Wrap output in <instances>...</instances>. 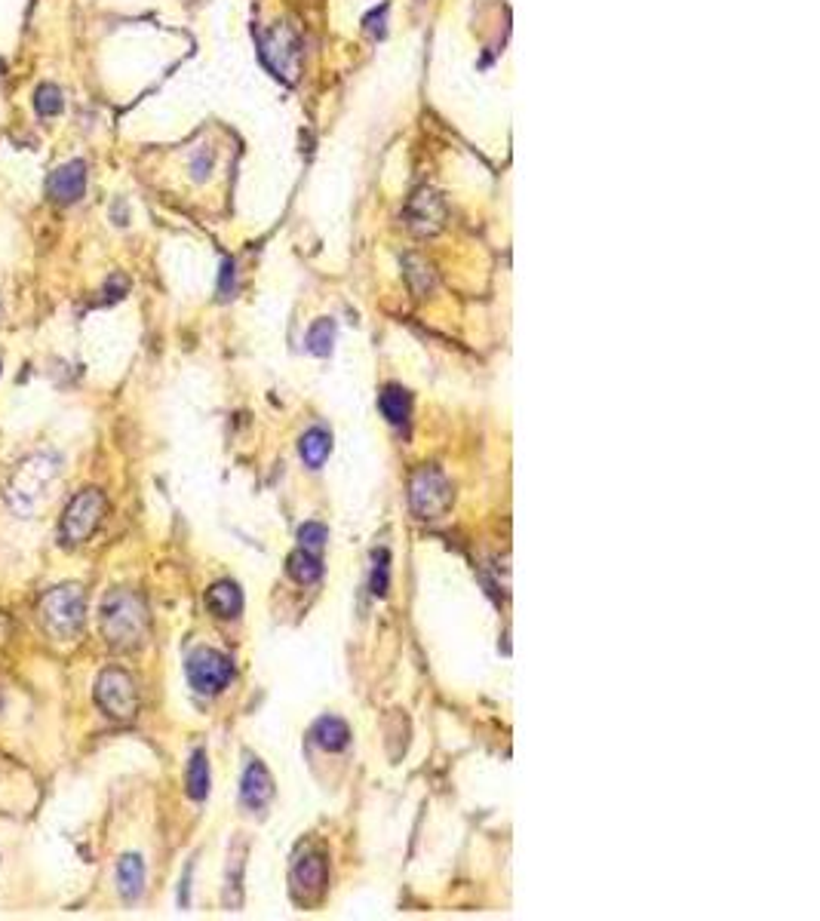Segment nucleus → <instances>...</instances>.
Listing matches in <instances>:
<instances>
[{
	"label": "nucleus",
	"mask_w": 820,
	"mask_h": 921,
	"mask_svg": "<svg viewBox=\"0 0 820 921\" xmlns=\"http://www.w3.org/2000/svg\"><path fill=\"white\" fill-rule=\"evenodd\" d=\"M99 624L111 649H136L148 636V609L132 590H111L102 599Z\"/></svg>",
	"instance_id": "nucleus-1"
},
{
	"label": "nucleus",
	"mask_w": 820,
	"mask_h": 921,
	"mask_svg": "<svg viewBox=\"0 0 820 921\" xmlns=\"http://www.w3.org/2000/svg\"><path fill=\"white\" fill-rule=\"evenodd\" d=\"M59 476V458L56 455H31L28 460H22V467L16 470L10 483V507L22 516H31L40 504L46 500V492L52 489Z\"/></svg>",
	"instance_id": "nucleus-2"
},
{
	"label": "nucleus",
	"mask_w": 820,
	"mask_h": 921,
	"mask_svg": "<svg viewBox=\"0 0 820 921\" xmlns=\"http://www.w3.org/2000/svg\"><path fill=\"white\" fill-rule=\"evenodd\" d=\"M86 620V593L77 584H62L40 599V624L46 633L68 642L80 636Z\"/></svg>",
	"instance_id": "nucleus-3"
},
{
	"label": "nucleus",
	"mask_w": 820,
	"mask_h": 921,
	"mask_svg": "<svg viewBox=\"0 0 820 921\" xmlns=\"http://www.w3.org/2000/svg\"><path fill=\"white\" fill-rule=\"evenodd\" d=\"M409 504L418 519H439L452 507V483L437 467H418L409 483Z\"/></svg>",
	"instance_id": "nucleus-4"
},
{
	"label": "nucleus",
	"mask_w": 820,
	"mask_h": 921,
	"mask_svg": "<svg viewBox=\"0 0 820 921\" xmlns=\"http://www.w3.org/2000/svg\"><path fill=\"white\" fill-rule=\"evenodd\" d=\"M96 704L105 710V716L117 722H130L138 712V689L126 670H102L96 679Z\"/></svg>",
	"instance_id": "nucleus-5"
},
{
	"label": "nucleus",
	"mask_w": 820,
	"mask_h": 921,
	"mask_svg": "<svg viewBox=\"0 0 820 921\" xmlns=\"http://www.w3.org/2000/svg\"><path fill=\"white\" fill-rule=\"evenodd\" d=\"M262 46V62L273 71V77L292 83L298 75V62H302V40L289 25H277V28L258 35Z\"/></svg>",
	"instance_id": "nucleus-6"
},
{
	"label": "nucleus",
	"mask_w": 820,
	"mask_h": 921,
	"mask_svg": "<svg viewBox=\"0 0 820 921\" xmlns=\"http://www.w3.org/2000/svg\"><path fill=\"white\" fill-rule=\"evenodd\" d=\"M105 495L99 489H83L75 495L62 513V540L65 544H83L92 538V531L102 525L105 516Z\"/></svg>",
	"instance_id": "nucleus-7"
},
{
	"label": "nucleus",
	"mask_w": 820,
	"mask_h": 921,
	"mask_svg": "<svg viewBox=\"0 0 820 921\" xmlns=\"http://www.w3.org/2000/svg\"><path fill=\"white\" fill-rule=\"evenodd\" d=\"M231 676H234V666L222 651L197 649L188 657V679L197 694H218L222 689H228Z\"/></svg>",
	"instance_id": "nucleus-8"
},
{
	"label": "nucleus",
	"mask_w": 820,
	"mask_h": 921,
	"mask_svg": "<svg viewBox=\"0 0 820 921\" xmlns=\"http://www.w3.org/2000/svg\"><path fill=\"white\" fill-rule=\"evenodd\" d=\"M406 218H409V228L415 233H437L445 224V203L437 191H418L415 197L406 206Z\"/></svg>",
	"instance_id": "nucleus-9"
},
{
	"label": "nucleus",
	"mask_w": 820,
	"mask_h": 921,
	"mask_svg": "<svg viewBox=\"0 0 820 921\" xmlns=\"http://www.w3.org/2000/svg\"><path fill=\"white\" fill-rule=\"evenodd\" d=\"M86 188V163L83 160H71V163L59 166L50 178H46V193H50L56 203H75L83 197Z\"/></svg>",
	"instance_id": "nucleus-10"
},
{
	"label": "nucleus",
	"mask_w": 820,
	"mask_h": 921,
	"mask_svg": "<svg viewBox=\"0 0 820 921\" xmlns=\"http://www.w3.org/2000/svg\"><path fill=\"white\" fill-rule=\"evenodd\" d=\"M240 799H243V805L252 807V811H262L273 799V777L268 768H264V762H258V759H252V762L246 765L243 783H240Z\"/></svg>",
	"instance_id": "nucleus-11"
},
{
	"label": "nucleus",
	"mask_w": 820,
	"mask_h": 921,
	"mask_svg": "<svg viewBox=\"0 0 820 921\" xmlns=\"http://www.w3.org/2000/svg\"><path fill=\"white\" fill-rule=\"evenodd\" d=\"M206 609H209L216 618L231 620L243 611V593L234 580H218L206 590Z\"/></svg>",
	"instance_id": "nucleus-12"
},
{
	"label": "nucleus",
	"mask_w": 820,
	"mask_h": 921,
	"mask_svg": "<svg viewBox=\"0 0 820 921\" xmlns=\"http://www.w3.org/2000/svg\"><path fill=\"white\" fill-rule=\"evenodd\" d=\"M292 882H296V887H302L304 897H313V893L323 891L326 885V863L319 854H304V857H298L296 870H292Z\"/></svg>",
	"instance_id": "nucleus-13"
},
{
	"label": "nucleus",
	"mask_w": 820,
	"mask_h": 921,
	"mask_svg": "<svg viewBox=\"0 0 820 921\" xmlns=\"http://www.w3.org/2000/svg\"><path fill=\"white\" fill-rule=\"evenodd\" d=\"M117 887L123 900H136L145 887V863L138 854H123L117 860Z\"/></svg>",
	"instance_id": "nucleus-14"
},
{
	"label": "nucleus",
	"mask_w": 820,
	"mask_h": 921,
	"mask_svg": "<svg viewBox=\"0 0 820 921\" xmlns=\"http://www.w3.org/2000/svg\"><path fill=\"white\" fill-rule=\"evenodd\" d=\"M378 409H382V415L388 418L390 424H397V427L406 424V421H409V415H412L409 390H406V387H397V384L384 387L382 397H378Z\"/></svg>",
	"instance_id": "nucleus-15"
},
{
	"label": "nucleus",
	"mask_w": 820,
	"mask_h": 921,
	"mask_svg": "<svg viewBox=\"0 0 820 921\" xmlns=\"http://www.w3.org/2000/svg\"><path fill=\"white\" fill-rule=\"evenodd\" d=\"M298 452H302L304 464L313 467V470L323 467V460L329 458V452H332L329 430H323V427H311V430L302 437V443H298Z\"/></svg>",
	"instance_id": "nucleus-16"
},
{
	"label": "nucleus",
	"mask_w": 820,
	"mask_h": 921,
	"mask_svg": "<svg viewBox=\"0 0 820 921\" xmlns=\"http://www.w3.org/2000/svg\"><path fill=\"white\" fill-rule=\"evenodd\" d=\"M286 571H289L298 584H313V580H319V575H323V563H319V556L313 550L298 547V550L289 553V559H286Z\"/></svg>",
	"instance_id": "nucleus-17"
},
{
	"label": "nucleus",
	"mask_w": 820,
	"mask_h": 921,
	"mask_svg": "<svg viewBox=\"0 0 820 921\" xmlns=\"http://www.w3.org/2000/svg\"><path fill=\"white\" fill-rule=\"evenodd\" d=\"M313 737H317V744L323 746V750L335 752V750H344L351 740V728L348 722H342L338 716H326L317 722V728H313Z\"/></svg>",
	"instance_id": "nucleus-18"
},
{
	"label": "nucleus",
	"mask_w": 820,
	"mask_h": 921,
	"mask_svg": "<svg viewBox=\"0 0 820 921\" xmlns=\"http://www.w3.org/2000/svg\"><path fill=\"white\" fill-rule=\"evenodd\" d=\"M206 792H209V762H206V752L197 750L188 765V796L194 802H203Z\"/></svg>",
	"instance_id": "nucleus-19"
},
{
	"label": "nucleus",
	"mask_w": 820,
	"mask_h": 921,
	"mask_svg": "<svg viewBox=\"0 0 820 921\" xmlns=\"http://www.w3.org/2000/svg\"><path fill=\"white\" fill-rule=\"evenodd\" d=\"M369 586H372V593H375L378 599H384V596H388V590H390V553L384 550V547L372 553V580H369Z\"/></svg>",
	"instance_id": "nucleus-20"
},
{
	"label": "nucleus",
	"mask_w": 820,
	"mask_h": 921,
	"mask_svg": "<svg viewBox=\"0 0 820 921\" xmlns=\"http://www.w3.org/2000/svg\"><path fill=\"white\" fill-rule=\"evenodd\" d=\"M332 342H335V323L332 319H317L308 329V350L317 357H329Z\"/></svg>",
	"instance_id": "nucleus-21"
},
{
	"label": "nucleus",
	"mask_w": 820,
	"mask_h": 921,
	"mask_svg": "<svg viewBox=\"0 0 820 921\" xmlns=\"http://www.w3.org/2000/svg\"><path fill=\"white\" fill-rule=\"evenodd\" d=\"M62 90H59V86L56 83H40L37 86V92H35V108H37V114H43V117H56V114H62Z\"/></svg>",
	"instance_id": "nucleus-22"
},
{
	"label": "nucleus",
	"mask_w": 820,
	"mask_h": 921,
	"mask_svg": "<svg viewBox=\"0 0 820 921\" xmlns=\"http://www.w3.org/2000/svg\"><path fill=\"white\" fill-rule=\"evenodd\" d=\"M329 540V531H326L323 523H304L302 529H298V544L304 547V550H323V544Z\"/></svg>",
	"instance_id": "nucleus-23"
},
{
	"label": "nucleus",
	"mask_w": 820,
	"mask_h": 921,
	"mask_svg": "<svg viewBox=\"0 0 820 921\" xmlns=\"http://www.w3.org/2000/svg\"><path fill=\"white\" fill-rule=\"evenodd\" d=\"M384 22H388V4H382L378 10H372L369 16H366V31H369L372 37H384Z\"/></svg>",
	"instance_id": "nucleus-24"
},
{
	"label": "nucleus",
	"mask_w": 820,
	"mask_h": 921,
	"mask_svg": "<svg viewBox=\"0 0 820 921\" xmlns=\"http://www.w3.org/2000/svg\"><path fill=\"white\" fill-rule=\"evenodd\" d=\"M218 292H222V298H231V292H234V262H231V258H225V262H222V277H218Z\"/></svg>",
	"instance_id": "nucleus-25"
},
{
	"label": "nucleus",
	"mask_w": 820,
	"mask_h": 921,
	"mask_svg": "<svg viewBox=\"0 0 820 921\" xmlns=\"http://www.w3.org/2000/svg\"><path fill=\"white\" fill-rule=\"evenodd\" d=\"M126 286H130V283H126V277L114 273V277L108 279V286H105V298H108V302H117V298H123Z\"/></svg>",
	"instance_id": "nucleus-26"
}]
</instances>
